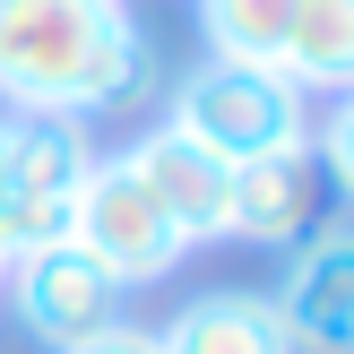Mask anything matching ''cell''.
<instances>
[{"mask_svg": "<svg viewBox=\"0 0 354 354\" xmlns=\"http://www.w3.org/2000/svg\"><path fill=\"white\" fill-rule=\"evenodd\" d=\"M156 86V44L130 0H0L9 113H121Z\"/></svg>", "mask_w": 354, "mask_h": 354, "instance_id": "6da1fadb", "label": "cell"}, {"mask_svg": "<svg viewBox=\"0 0 354 354\" xmlns=\"http://www.w3.org/2000/svg\"><path fill=\"white\" fill-rule=\"evenodd\" d=\"M190 147H207L216 165H251L277 147H311V95L268 61H216L207 52L182 86H173V121Z\"/></svg>", "mask_w": 354, "mask_h": 354, "instance_id": "7a4b0ae2", "label": "cell"}, {"mask_svg": "<svg viewBox=\"0 0 354 354\" xmlns=\"http://www.w3.org/2000/svg\"><path fill=\"white\" fill-rule=\"evenodd\" d=\"M69 242H78L121 294L130 286H165V277L190 259L182 225H173L165 199L130 173V156H95V173H86L78 199H69Z\"/></svg>", "mask_w": 354, "mask_h": 354, "instance_id": "3957f363", "label": "cell"}, {"mask_svg": "<svg viewBox=\"0 0 354 354\" xmlns=\"http://www.w3.org/2000/svg\"><path fill=\"white\" fill-rule=\"evenodd\" d=\"M0 286H9L17 320H26L52 354H69V346L104 337V328L121 320V286H113V277H104L95 259L78 251V242H44V251H17Z\"/></svg>", "mask_w": 354, "mask_h": 354, "instance_id": "277c9868", "label": "cell"}, {"mask_svg": "<svg viewBox=\"0 0 354 354\" xmlns=\"http://www.w3.org/2000/svg\"><path fill=\"white\" fill-rule=\"evenodd\" d=\"M294 354H354V234L320 225L311 242H294L286 294H277Z\"/></svg>", "mask_w": 354, "mask_h": 354, "instance_id": "5b68a950", "label": "cell"}, {"mask_svg": "<svg viewBox=\"0 0 354 354\" xmlns=\"http://www.w3.org/2000/svg\"><path fill=\"white\" fill-rule=\"evenodd\" d=\"M320 207H328V173L311 147H277L234 165V234L225 242H259V251H294V242L320 234Z\"/></svg>", "mask_w": 354, "mask_h": 354, "instance_id": "8992f818", "label": "cell"}, {"mask_svg": "<svg viewBox=\"0 0 354 354\" xmlns=\"http://www.w3.org/2000/svg\"><path fill=\"white\" fill-rule=\"evenodd\" d=\"M130 173L165 199V216L182 225V242H225L234 234V165H216L207 147H190L182 130H147L130 147Z\"/></svg>", "mask_w": 354, "mask_h": 354, "instance_id": "52a82bcc", "label": "cell"}, {"mask_svg": "<svg viewBox=\"0 0 354 354\" xmlns=\"http://www.w3.org/2000/svg\"><path fill=\"white\" fill-rule=\"evenodd\" d=\"M156 354H294V346H286V320H277V294L216 286L156 328Z\"/></svg>", "mask_w": 354, "mask_h": 354, "instance_id": "ba28073f", "label": "cell"}, {"mask_svg": "<svg viewBox=\"0 0 354 354\" xmlns=\"http://www.w3.org/2000/svg\"><path fill=\"white\" fill-rule=\"evenodd\" d=\"M0 165L35 199H78V182L95 173V130L78 113H0Z\"/></svg>", "mask_w": 354, "mask_h": 354, "instance_id": "9c48e42d", "label": "cell"}, {"mask_svg": "<svg viewBox=\"0 0 354 354\" xmlns=\"http://www.w3.org/2000/svg\"><path fill=\"white\" fill-rule=\"evenodd\" d=\"M277 69H286L303 95H346L354 86V0H303Z\"/></svg>", "mask_w": 354, "mask_h": 354, "instance_id": "30bf717a", "label": "cell"}, {"mask_svg": "<svg viewBox=\"0 0 354 354\" xmlns=\"http://www.w3.org/2000/svg\"><path fill=\"white\" fill-rule=\"evenodd\" d=\"M294 9L303 0H199V35L216 61H268L277 69V52L294 35Z\"/></svg>", "mask_w": 354, "mask_h": 354, "instance_id": "8fae6325", "label": "cell"}, {"mask_svg": "<svg viewBox=\"0 0 354 354\" xmlns=\"http://www.w3.org/2000/svg\"><path fill=\"white\" fill-rule=\"evenodd\" d=\"M44 242H69V199H35V190L0 165V259L44 251Z\"/></svg>", "mask_w": 354, "mask_h": 354, "instance_id": "7c38bea8", "label": "cell"}, {"mask_svg": "<svg viewBox=\"0 0 354 354\" xmlns=\"http://www.w3.org/2000/svg\"><path fill=\"white\" fill-rule=\"evenodd\" d=\"M69 354H156V328H138V320H113L104 337H86V346H69Z\"/></svg>", "mask_w": 354, "mask_h": 354, "instance_id": "4fadbf2b", "label": "cell"}, {"mask_svg": "<svg viewBox=\"0 0 354 354\" xmlns=\"http://www.w3.org/2000/svg\"><path fill=\"white\" fill-rule=\"evenodd\" d=\"M0 277H9V259H0Z\"/></svg>", "mask_w": 354, "mask_h": 354, "instance_id": "5bb4252c", "label": "cell"}]
</instances>
